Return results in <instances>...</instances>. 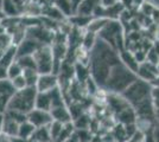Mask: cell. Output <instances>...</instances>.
Wrapping results in <instances>:
<instances>
[{"mask_svg": "<svg viewBox=\"0 0 159 142\" xmlns=\"http://www.w3.org/2000/svg\"><path fill=\"white\" fill-rule=\"evenodd\" d=\"M18 130H19V123L12 120L11 117L5 115L2 133L6 134L7 136H10V137H14V136H18Z\"/></svg>", "mask_w": 159, "mask_h": 142, "instance_id": "2e32d148", "label": "cell"}, {"mask_svg": "<svg viewBox=\"0 0 159 142\" xmlns=\"http://www.w3.org/2000/svg\"><path fill=\"white\" fill-rule=\"evenodd\" d=\"M75 77L77 78V81L82 84H84L89 78H90V69L88 65L81 64V63H75Z\"/></svg>", "mask_w": 159, "mask_h": 142, "instance_id": "5bb4252c", "label": "cell"}, {"mask_svg": "<svg viewBox=\"0 0 159 142\" xmlns=\"http://www.w3.org/2000/svg\"><path fill=\"white\" fill-rule=\"evenodd\" d=\"M7 78H8V76H7V69L0 65V81H4V80H7Z\"/></svg>", "mask_w": 159, "mask_h": 142, "instance_id": "f546056e", "label": "cell"}, {"mask_svg": "<svg viewBox=\"0 0 159 142\" xmlns=\"http://www.w3.org/2000/svg\"><path fill=\"white\" fill-rule=\"evenodd\" d=\"M152 135L156 142H159V126H154L152 129Z\"/></svg>", "mask_w": 159, "mask_h": 142, "instance_id": "4dcf8cb0", "label": "cell"}, {"mask_svg": "<svg viewBox=\"0 0 159 142\" xmlns=\"http://www.w3.org/2000/svg\"><path fill=\"white\" fill-rule=\"evenodd\" d=\"M30 142H52L49 127L36 128L32 137L30 139Z\"/></svg>", "mask_w": 159, "mask_h": 142, "instance_id": "9a60e30c", "label": "cell"}, {"mask_svg": "<svg viewBox=\"0 0 159 142\" xmlns=\"http://www.w3.org/2000/svg\"><path fill=\"white\" fill-rule=\"evenodd\" d=\"M118 0H100V5L103 7H109L113 6L114 4H116Z\"/></svg>", "mask_w": 159, "mask_h": 142, "instance_id": "f1b7e54d", "label": "cell"}, {"mask_svg": "<svg viewBox=\"0 0 159 142\" xmlns=\"http://www.w3.org/2000/svg\"><path fill=\"white\" fill-rule=\"evenodd\" d=\"M31 1H34V0H23L24 4H27V2H31Z\"/></svg>", "mask_w": 159, "mask_h": 142, "instance_id": "74e56055", "label": "cell"}, {"mask_svg": "<svg viewBox=\"0 0 159 142\" xmlns=\"http://www.w3.org/2000/svg\"><path fill=\"white\" fill-rule=\"evenodd\" d=\"M2 2H4V0H0V7H1V5H2Z\"/></svg>", "mask_w": 159, "mask_h": 142, "instance_id": "f35d334b", "label": "cell"}, {"mask_svg": "<svg viewBox=\"0 0 159 142\" xmlns=\"http://www.w3.org/2000/svg\"><path fill=\"white\" fill-rule=\"evenodd\" d=\"M4 122H5V114L0 113V134L2 133V128H4Z\"/></svg>", "mask_w": 159, "mask_h": 142, "instance_id": "d6a6232c", "label": "cell"}, {"mask_svg": "<svg viewBox=\"0 0 159 142\" xmlns=\"http://www.w3.org/2000/svg\"><path fill=\"white\" fill-rule=\"evenodd\" d=\"M27 121L31 122L36 128H40V127H49L53 120L50 111L34 108L27 114Z\"/></svg>", "mask_w": 159, "mask_h": 142, "instance_id": "277c9868", "label": "cell"}, {"mask_svg": "<svg viewBox=\"0 0 159 142\" xmlns=\"http://www.w3.org/2000/svg\"><path fill=\"white\" fill-rule=\"evenodd\" d=\"M24 72V70L21 69L19 64H18V62L16 61L14 63H12L8 68H7V76H8V80H13L16 77H18L20 75H23Z\"/></svg>", "mask_w": 159, "mask_h": 142, "instance_id": "cb8c5ba5", "label": "cell"}, {"mask_svg": "<svg viewBox=\"0 0 159 142\" xmlns=\"http://www.w3.org/2000/svg\"><path fill=\"white\" fill-rule=\"evenodd\" d=\"M75 131H76V128H75V126H74L73 122L66 123V124L63 126V129H62V131H61L60 136L57 137V140H56L55 142H64V141H66L69 137H71V136L75 134Z\"/></svg>", "mask_w": 159, "mask_h": 142, "instance_id": "ffe728a7", "label": "cell"}, {"mask_svg": "<svg viewBox=\"0 0 159 142\" xmlns=\"http://www.w3.org/2000/svg\"><path fill=\"white\" fill-rule=\"evenodd\" d=\"M17 62L19 64L23 70H37V65H36V61L33 58V56H23V57H18Z\"/></svg>", "mask_w": 159, "mask_h": 142, "instance_id": "44dd1931", "label": "cell"}, {"mask_svg": "<svg viewBox=\"0 0 159 142\" xmlns=\"http://www.w3.org/2000/svg\"><path fill=\"white\" fill-rule=\"evenodd\" d=\"M11 81H12V84H13L16 91L24 90V89H26L27 87H29V85H27L26 80H25V77H24V75H20V76L16 77V78L11 80Z\"/></svg>", "mask_w": 159, "mask_h": 142, "instance_id": "484cf974", "label": "cell"}, {"mask_svg": "<svg viewBox=\"0 0 159 142\" xmlns=\"http://www.w3.org/2000/svg\"><path fill=\"white\" fill-rule=\"evenodd\" d=\"M51 116H52L53 121L61 122L63 124L73 122V117L70 114V110L68 108V105H63V107H57V108L51 109Z\"/></svg>", "mask_w": 159, "mask_h": 142, "instance_id": "9c48e42d", "label": "cell"}, {"mask_svg": "<svg viewBox=\"0 0 159 142\" xmlns=\"http://www.w3.org/2000/svg\"><path fill=\"white\" fill-rule=\"evenodd\" d=\"M37 94H38L37 89L33 88V87H27L24 90L17 91L12 96V98L10 100L7 109L18 110L20 113H24V114L27 115L31 110L34 109Z\"/></svg>", "mask_w": 159, "mask_h": 142, "instance_id": "7a4b0ae2", "label": "cell"}, {"mask_svg": "<svg viewBox=\"0 0 159 142\" xmlns=\"http://www.w3.org/2000/svg\"><path fill=\"white\" fill-rule=\"evenodd\" d=\"M33 58L36 61L37 71L39 75L53 74L55 69V58L51 45H42L33 54Z\"/></svg>", "mask_w": 159, "mask_h": 142, "instance_id": "3957f363", "label": "cell"}, {"mask_svg": "<svg viewBox=\"0 0 159 142\" xmlns=\"http://www.w3.org/2000/svg\"><path fill=\"white\" fill-rule=\"evenodd\" d=\"M137 80H138L137 74H134L128 68H126L122 63H119L112 69L103 90L108 91L109 94L121 95Z\"/></svg>", "mask_w": 159, "mask_h": 142, "instance_id": "6da1fadb", "label": "cell"}, {"mask_svg": "<svg viewBox=\"0 0 159 142\" xmlns=\"http://www.w3.org/2000/svg\"><path fill=\"white\" fill-rule=\"evenodd\" d=\"M34 108L45 111H51L52 109V98L50 93H38L36 97Z\"/></svg>", "mask_w": 159, "mask_h": 142, "instance_id": "8fae6325", "label": "cell"}, {"mask_svg": "<svg viewBox=\"0 0 159 142\" xmlns=\"http://www.w3.org/2000/svg\"><path fill=\"white\" fill-rule=\"evenodd\" d=\"M93 15H83V14H74L70 18H68V20L70 21V24L74 27H77L80 30H87V27L89 26L90 21L93 20Z\"/></svg>", "mask_w": 159, "mask_h": 142, "instance_id": "7c38bea8", "label": "cell"}, {"mask_svg": "<svg viewBox=\"0 0 159 142\" xmlns=\"http://www.w3.org/2000/svg\"><path fill=\"white\" fill-rule=\"evenodd\" d=\"M42 46L38 41H36L32 38L25 37V39L17 45V58L23 56H33V54Z\"/></svg>", "mask_w": 159, "mask_h": 142, "instance_id": "52a82bcc", "label": "cell"}, {"mask_svg": "<svg viewBox=\"0 0 159 142\" xmlns=\"http://www.w3.org/2000/svg\"><path fill=\"white\" fill-rule=\"evenodd\" d=\"M57 87H60V81L58 76L55 74L39 75L38 82L36 84V89L38 93H49Z\"/></svg>", "mask_w": 159, "mask_h": 142, "instance_id": "5b68a950", "label": "cell"}, {"mask_svg": "<svg viewBox=\"0 0 159 142\" xmlns=\"http://www.w3.org/2000/svg\"><path fill=\"white\" fill-rule=\"evenodd\" d=\"M137 76L139 80H143L148 83H152L157 77L159 76V69L158 65H154L150 62H144L141 63L139 67V70L137 72Z\"/></svg>", "mask_w": 159, "mask_h": 142, "instance_id": "8992f818", "label": "cell"}, {"mask_svg": "<svg viewBox=\"0 0 159 142\" xmlns=\"http://www.w3.org/2000/svg\"><path fill=\"white\" fill-rule=\"evenodd\" d=\"M6 32V28H5V26L2 25V21L0 20V34L5 33Z\"/></svg>", "mask_w": 159, "mask_h": 142, "instance_id": "d590c367", "label": "cell"}, {"mask_svg": "<svg viewBox=\"0 0 159 142\" xmlns=\"http://www.w3.org/2000/svg\"><path fill=\"white\" fill-rule=\"evenodd\" d=\"M52 142H53V141H52Z\"/></svg>", "mask_w": 159, "mask_h": 142, "instance_id": "60d3db41", "label": "cell"}, {"mask_svg": "<svg viewBox=\"0 0 159 142\" xmlns=\"http://www.w3.org/2000/svg\"><path fill=\"white\" fill-rule=\"evenodd\" d=\"M11 142H30L29 140H24L19 136H14V137H11Z\"/></svg>", "mask_w": 159, "mask_h": 142, "instance_id": "836d02e7", "label": "cell"}, {"mask_svg": "<svg viewBox=\"0 0 159 142\" xmlns=\"http://www.w3.org/2000/svg\"><path fill=\"white\" fill-rule=\"evenodd\" d=\"M23 75H24V77L26 80L27 85L36 88V84H37L38 78H39V72L37 70H24Z\"/></svg>", "mask_w": 159, "mask_h": 142, "instance_id": "7402d4cb", "label": "cell"}, {"mask_svg": "<svg viewBox=\"0 0 159 142\" xmlns=\"http://www.w3.org/2000/svg\"><path fill=\"white\" fill-rule=\"evenodd\" d=\"M16 61H17V45H11L10 47H7L6 51L1 56L0 65L7 69Z\"/></svg>", "mask_w": 159, "mask_h": 142, "instance_id": "4fadbf2b", "label": "cell"}, {"mask_svg": "<svg viewBox=\"0 0 159 142\" xmlns=\"http://www.w3.org/2000/svg\"><path fill=\"white\" fill-rule=\"evenodd\" d=\"M6 17H5V14L2 12V10H1V7H0V20H2V19H5Z\"/></svg>", "mask_w": 159, "mask_h": 142, "instance_id": "8d00e7d4", "label": "cell"}, {"mask_svg": "<svg viewBox=\"0 0 159 142\" xmlns=\"http://www.w3.org/2000/svg\"><path fill=\"white\" fill-rule=\"evenodd\" d=\"M145 133L141 131V130H138L133 136H131L126 142H145Z\"/></svg>", "mask_w": 159, "mask_h": 142, "instance_id": "4316f807", "label": "cell"}, {"mask_svg": "<svg viewBox=\"0 0 159 142\" xmlns=\"http://www.w3.org/2000/svg\"><path fill=\"white\" fill-rule=\"evenodd\" d=\"M73 123L76 129H88L89 128V124H90V118L84 113L83 115H81L80 117L75 118L73 121Z\"/></svg>", "mask_w": 159, "mask_h": 142, "instance_id": "603a6c76", "label": "cell"}, {"mask_svg": "<svg viewBox=\"0 0 159 142\" xmlns=\"http://www.w3.org/2000/svg\"><path fill=\"white\" fill-rule=\"evenodd\" d=\"M120 59H121V63H122L126 68L129 69L131 71H133L134 74L138 72L140 63L138 62V59L135 58V56H134L133 52L128 51V50L121 51V52H120Z\"/></svg>", "mask_w": 159, "mask_h": 142, "instance_id": "ba28073f", "label": "cell"}, {"mask_svg": "<svg viewBox=\"0 0 159 142\" xmlns=\"http://www.w3.org/2000/svg\"><path fill=\"white\" fill-rule=\"evenodd\" d=\"M11 98H7L4 96H0V113L1 114H5L6 113L7 108H8V103H10Z\"/></svg>", "mask_w": 159, "mask_h": 142, "instance_id": "83f0119b", "label": "cell"}, {"mask_svg": "<svg viewBox=\"0 0 159 142\" xmlns=\"http://www.w3.org/2000/svg\"><path fill=\"white\" fill-rule=\"evenodd\" d=\"M108 21H109V19H107V18H101V17L95 18L94 17L93 20L90 21V24H89V26L87 27V31L93 32L95 34H99L103 30V27L108 24Z\"/></svg>", "mask_w": 159, "mask_h": 142, "instance_id": "ac0fdd59", "label": "cell"}, {"mask_svg": "<svg viewBox=\"0 0 159 142\" xmlns=\"http://www.w3.org/2000/svg\"><path fill=\"white\" fill-rule=\"evenodd\" d=\"M1 10L6 18H18L23 15V10L20 8L13 0H4Z\"/></svg>", "mask_w": 159, "mask_h": 142, "instance_id": "30bf717a", "label": "cell"}, {"mask_svg": "<svg viewBox=\"0 0 159 142\" xmlns=\"http://www.w3.org/2000/svg\"><path fill=\"white\" fill-rule=\"evenodd\" d=\"M158 36H159V31H158Z\"/></svg>", "mask_w": 159, "mask_h": 142, "instance_id": "ab89813d", "label": "cell"}, {"mask_svg": "<svg viewBox=\"0 0 159 142\" xmlns=\"http://www.w3.org/2000/svg\"><path fill=\"white\" fill-rule=\"evenodd\" d=\"M16 89H14L12 81L11 80H4L0 81V96H4L7 98H12V96L16 94Z\"/></svg>", "mask_w": 159, "mask_h": 142, "instance_id": "d6986e66", "label": "cell"}, {"mask_svg": "<svg viewBox=\"0 0 159 142\" xmlns=\"http://www.w3.org/2000/svg\"><path fill=\"white\" fill-rule=\"evenodd\" d=\"M64 142H80V140H79V137L76 136V134H74L71 137H69L66 141H64Z\"/></svg>", "mask_w": 159, "mask_h": 142, "instance_id": "e575fe53", "label": "cell"}, {"mask_svg": "<svg viewBox=\"0 0 159 142\" xmlns=\"http://www.w3.org/2000/svg\"><path fill=\"white\" fill-rule=\"evenodd\" d=\"M34 130H36V127L33 126L32 123L29 121H25L19 124L18 136L21 137V139H24V140H29L30 141V139L32 137Z\"/></svg>", "mask_w": 159, "mask_h": 142, "instance_id": "e0dca14e", "label": "cell"}, {"mask_svg": "<svg viewBox=\"0 0 159 142\" xmlns=\"http://www.w3.org/2000/svg\"><path fill=\"white\" fill-rule=\"evenodd\" d=\"M152 129H150L148 131H146L145 133V135H146L145 136V142H156L154 141V139H153V135H152Z\"/></svg>", "mask_w": 159, "mask_h": 142, "instance_id": "1f68e13d", "label": "cell"}, {"mask_svg": "<svg viewBox=\"0 0 159 142\" xmlns=\"http://www.w3.org/2000/svg\"><path fill=\"white\" fill-rule=\"evenodd\" d=\"M63 123H61V122H57V121H52L50 123V126H49V130H50V135H51V139H52V141L55 142L57 140V137L60 136L61 131H62V129H63Z\"/></svg>", "mask_w": 159, "mask_h": 142, "instance_id": "d4e9b609", "label": "cell"}]
</instances>
